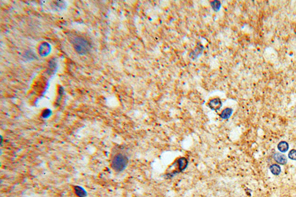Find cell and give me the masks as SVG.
Masks as SVG:
<instances>
[{
	"label": "cell",
	"instance_id": "obj_12",
	"mask_svg": "<svg viewBox=\"0 0 296 197\" xmlns=\"http://www.w3.org/2000/svg\"><path fill=\"white\" fill-rule=\"evenodd\" d=\"M52 114V111L49 109H45L43 111L42 113V117L43 118H49Z\"/></svg>",
	"mask_w": 296,
	"mask_h": 197
},
{
	"label": "cell",
	"instance_id": "obj_11",
	"mask_svg": "<svg viewBox=\"0 0 296 197\" xmlns=\"http://www.w3.org/2000/svg\"><path fill=\"white\" fill-rule=\"evenodd\" d=\"M211 5L212 6L213 9L215 11H218L220 9L221 3H220V2L218 1H212L211 2Z\"/></svg>",
	"mask_w": 296,
	"mask_h": 197
},
{
	"label": "cell",
	"instance_id": "obj_4",
	"mask_svg": "<svg viewBox=\"0 0 296 197\" xmlns=\"http://www.w3.org/2000/svg\"><path fill=\"white\" fill-rule=\"evenodd\" d=\"M222 106V102L219 98H215L211 100L209 102V107L213 110H219Z\"/></svg>",
	"mask_w": 296,
	"mask_h": 197
},
{
	"label": "cell",
	"instance_id": "obj_6",
	"mask_svg": "<svg viewBox=\"0 0 296 197\" xmlns=\"http://www.w3.org/2000/svg\"><path fill=\"white\" fill-rule=\"evenodd\" d=\"M75 193L76 196L79 197H85L87 196L86 190L81 186H75L74 187Z\"/></svg>",
	"mask_w": 296,
	"mask_h": 197
},
{
	"label": "cell",
	"instance_id": "obj_13",
	"mask_svg": "<svg viewBox=\"0 0 296 197\" xmlns=\"http://www.w3.org/2000/svg\"><path fill=\"white\" fill-rule=\"evenodd\" d=\"M288 156H289V158L292 160H295L296 161V150H292L289 154H288Z\"/></svg>",
	"mask_w": 296,
	"mask_h": 197
},
{
	"label": "cell",
	"instance_id": "obj_9",
	"mask_svg": "<svg viewBox=\"0 0 296 197\" xmlns=\"http://www.w3.org/2000/svg\"><path fill=\"white\" fill-rule=\"evenodd\" d=\"M270 169L271 173L275 176L279 175L281 172V168L280 166L278 165V164L271 165L270 167Z\"/></svg>",
	"mask_w": 296,
	"mask_h": 197
},
{
	"label": "cell",
	"instance_id": "obj_5",
	"mask_svg": "<svg viewBox=\"0 0 296 197\" xmlns=\"http://www.w3.org/2000/svg\"><path fill=\"white\" fill-rule=\"evenodd\" d=\"M273 158L274 160L278 164L281 165H285L287 162V157L284 154L280 153H277L274 154Z\"/></svg>",
	"mask_w": 296,
	"mask_h": 197
},
{
	"label": "cell",
	"instance_id": "obj_8",
	"mask_svg": "<svg viewBox=\"0 0 296 197\" xmlns=\"http://www.w3.org/2000/svg\"><path fill=\"white\" fill-rule=\"evenodd\" d=\"M233 113V109L230 108H226L224 110L222 111L220 116L224 120H227L229 118Z\"/></svg>",
	"mask_w": 296,
	"mask_h": 197
},
{
	"label": "cell",
	"instance_id": "obj_3",
	"mask_svg": "<svg viewBox=\"0 0 296 197\" xmlns=\"http://www.w3.org/2000/svg\"><path fill=\"white\" fill-rule=\"evenodd\" d=\"M188 161L186 158L184 157H181L176 160L174 163L171 166V168H174L173 171H172L169 174H175L178 173L180 172L183 171L187 167Z\"/></svg>",
	"mask_w": 296,
	"mask_h": 197
},
{
	"label": "cell",
	"instance_id": "obj_7",
	"mask_svg": "<svg viewBox=\"0 0 296 197\" xmlns=\"http://www.w3.org/2000/svg\"><path fill=\"white\" fill-rule=\"evenodd\" d=\"M278 149L281 152V153H286L289 150V144L285 141H282L279 143L278 144Z\"/></svg>",
	"mask_w": 296,
	"mask_h": 197
},
{
	"label": "cell",
	"instance_id": "obj_10",
	"mask_svg": "<svg viewBox=\"0 0 296 197\" xmlns=\"http://www.w3.org/2000/svg\"><path fill=\"white\" fill-rule=\"evenodd\" d=\"M47 49H50V46H49V45H47L46 43H45V44H41V48L39 49V52H40V54L41 55H47V53L49 52L50 50H46Z\"/></svg>",
	"mask_w": 296,
	"mask_h": 197
},
{
	"label": "cell",
	"instance_id": "obj_2",
	"mask_svg": "<svg viewBox=\"0 0 296 197\" xmlns=\"http://www.w3.org/2000/svg\"><path fill=\"white\" fill-rule=\"evenodd\" d=\"M73 46L75 50L79 54H86L90 49L89 42L82 37H76L74 39Z\"/></svg>",
	"mask_w": 296,
	"mask_h": 197
},
{
	"label": "cell",
	"instance_id": "obj_1",
	"mask_svg": "<svg viewBox=\"0 0 296 197\" xmlns=\"http://www.w3.org/2000/svg\"><path fill=\"white\" fill-rule=\"evenodd\" d=\"M128 157L125 154L119 153L114 157L111 166L114 170L119 172L125 169L128 165Z\"/></svg>",
	"mask_w": 296,
	"mask_h": 197
}]
</instances>
